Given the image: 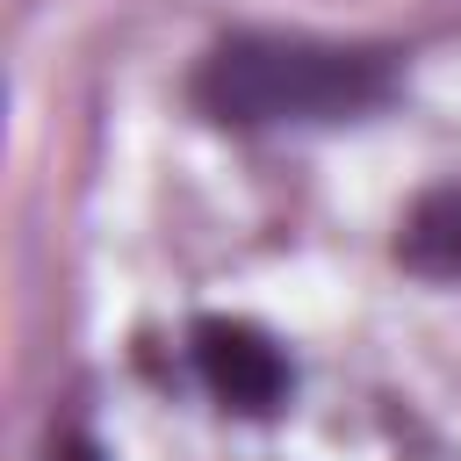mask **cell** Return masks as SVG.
Returning <instances> with one entry per match:
<instances>
[{
    "label": "cell",
    "instance_id": "6da1fadb",
    "mask_svg": "<svg viewBox=\"0 0 461 461\" xmlns=\"http://www.w3.org/2000/svg\"><path fill=\"white\" fill-rule=\"evenodd\" d=\"M396 50L303 29H230L194 65L187 94L223 130H339L396 101Z\"/></svg>",
    "mask_w": 461,
    "mask_h": 461
},
{
    "label": "cell",
    "instance_id": "7a4b0ae2",
    "mask_svg": "<svg viewBox=\"0 0 461 461\" xmlns=\"http://www.w3.org/2000/svg\"><path fill=\"white\" fill-rule=\"evenodd\" d=\"M187 360H194L202 389H209L230 418H274V411L288 403V389H295L288 353H281L259 324H245V317H194Z\"/></svg>",
    "mask_w": 461,
    "mask_h": 461
},
{
    "label": "cell",
    "instance_id": "3957f363",
    "mask_svg": "<svg viewBox=\"0 0 461 461\" xmlns=\"http://www.w3.org/2000/svg\"><path fill=\"white\" fill-rule=\"evenodd\" d=\"M396 259L418 281H461V173L425 187L396 223Z\"/></svg>",
    "mask_w": 461,
    "mask_h": 461
},
{
    "label": "cell",
    "instance_id": "277c9868",
    "mask_svg": "<svg viewBox=\"0 0 461 461\" xmlns=\"http://www.w3.org/2000/svg\"><path fill=\"white\" fill-rule=\"evenodd\" d=\"M50 461H101V447H94V439H86V432H72V439H65V447H58V454H50Z\"/></svg>",
    "mask_w": 461,
    "mask_h": 461
}]
</instances>
